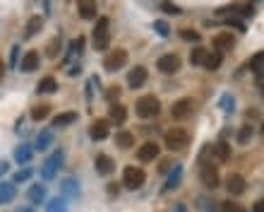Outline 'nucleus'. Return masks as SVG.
Returning <instances> with one entry per match:
<instances>
[{"label":"nucleus","instance_id":"obj_1","mask_svg":"<svg viewBox=\"0 0 264 212\" xmlns=\"http://www.w3.org/2000/svg\"><path fill=\"white\" fill-rule=\"evenodd\" d=\"M135 111H137L139 118H154L161 111V101L154 97V94H147V97H139L137 104H135Z\"/></svg>","mask_w":264,"mask_h":212},{"label":"nucleus","instance_id":"obj_2","mask_svg":"<svg viewBox=\"0 0 264 212\" xmlns=\"http://www.w3.org/2000/svg\"><path fill=\"white\" fill-rule=\"evenodd\" d=\"M144 181H147L144 169H139V166H125V169H123V186H125V188L137 191V188L144 186Z\"/></svg>","mask_w":264,"mask_h":212},{"label":"nucleus","instance_id":"obj_3","mask_svg":"<svg viewBox=\"0 0 264 212\" xmlns=\"http://www.w3.org/2000/svg\"><path fill=\"white\" fill-rule=\"evenodd\" d=\"M199 181L204 188H219L221 186V176H219V166L214 162H202V169H199Z\"/></svg>","mask_w":264,"mask_h":212},{"label":"nucleus","instance_id":"obj_4","mask_svg":"<svg viewBox=\"0 0 264 212\" xmlns=\"http://www.w3.org/2000/svg\"><path fill=\"white\" fill-rule=\"evenodd\" d=\"M166 147L171 152H178V150H185L187 142H190V133L185 131V128H171V131L166 133Z\"/></svg>","mask_w":264,"mask_h":212},{"label":"nucleus","instance_id":"obj_5","mask_svg":"<svg viewBox=\"0 0 264 212\" xmlns=\"http://www.w3.org/2000/svg\"><path fill=\"white\" fill-rule=\"evenodd\" d=\"M63 162H65V154H63L60 150H56L48 159L43 162V166H41V179H43V181L56 179V176H58V169L63 166Z\"/></svg>","mask_w":264,"mask_h":212},{"label":"nucleus","instance_id":"obj_6","mask_svg":"<svg viewBox=\"0 0 264 212\" xmlns=\"http://www.w3.org/2000/svg\"><path fill=\"white\" fill-rule=\"evenodd\" d=\"M195 99L192 97H185V99H178L173 101V106H171V116L178 118V121H183V118H190L192 113H195Z\"/></svg>","mask_w":264,"mask_h":212},{"label":"nucleus","instance_id":"obj_7","mask_svg":"<svg viewBox=\"0 0 264 212\" xmlns=\"http://www.w3.org/2000/svg\"><path fill=\"white\" fill-rule=\"evenodd\" d=\"M127 63V51L125 49H113L106 53V58H103V68L108 72H118L123 65Z\"/></svg>","mask_w":264,"mask_h":212},{"label":"nucleus","instance_id":"obj_8","mask_svg":"<svg viewBox=\"0 0 264 212\" xmlns=\"http://www.w3.org/2000/svg\"><path fill=\"white\" fill-rule=\"evenodd\" d=\"M111 22H108V17H101V20L96 22V27H94V46H96L98 51L106 49L108 41H111Z\"/></svg>","mask_w":264,"mask_h":212},{"label":"nucleus","instance_id":"obj_9","mask_svg":"<svg viewBox=\"0 0 264 212\" xmlns=\"http://www.w3.org/2000/svg\"><path fill=\"white\" fill-rule=\"evenodd\" d=\"M180 65H183V61H180V56L178 53H166V56H161L156 61V68L164 75H173V72L180 70Z\"/></svg>","mask_w":264,"mask_h":212},{"label":"nucleus","instance_id":"obj_10","mask_svg":"<svg viewBox=\"0 0 264 212\" xmlns=\"http://www.w3.org/2000/svg\"><path fill=\"white\" fill-rule=\"evenodd\" d=\"M108 135H111V123L108 118H96V121L91 123V128H89V138L91 140H106Z\"/></svg>","mask_w":264,"mask_h":212},{"label":"nucleus","instance_id":"obj_11","mask_svg":"<svg viewBox=\"0 0 264 212\" xmlns=\"http://www.w3.org/2000/svg\"><path fill=\"white\" fill-rule=\"evenodd\" d=\"M226 191L231 193V195H243L247 191V183L240 174H228L226 176Z\"/></svg>","mask_w":264,"mask_h":212},{"label":"nucleus","instance_id":"obj_12","mask_svg":"<svg viewBox=\"0 0 264 212\" xmlns=\"http://www.w3.org/2000/svg\"><path fill=\"white\" fill-rule=\"evenodd\" d=\"M149 72L144 65H137V68H132V70L127 72V84H130V90H139L144 82H147Z\"/></svg>","mask_w":264,"mask_h":212},{"label":"nucleus","instance_id":"obj_13","mask_svg":"<svg viewBox=\"0 0 264 212\" xmlns=\"http://www.w3.org/2000/svg\"><path fill=\"white\" fill-rule=\"evenodd\" d=\"M39 63H41L39 51H27L20 61V70L22 72H34V70H39Z\"/></svg>","mask_w":264,"mask_h":212},{"label":"nucleus","instance_id":"obj_14","mask_svg":"<svg viewBox=\"0 0 264 212\" xmlns=\"http://www.w3.org/2000/svg\"><path fill=\"white\" fill-rule=\"evenodd\" d=\"M235 46V36L231 31H221L214 36V51L216 53H224V51H231Z\"/></svg>","mask_w":264,"mask_h":212},{"label":"nucleus","instance_id":"obj_15","mask_svg":"<svg viewBox=\"0 0 264 212\" xmlns=\"http://www.w3.org/2000/svg\"><path fill=\"white\" fill-rule=\"evenodd\" d=\"M159 150H161V147H159L156 142H144L137 152V159L139 162H154L159 157Z\"/></svg>","mask_w":264,"mask_h":212},{"label":"nucleus","instance_id":"obj_16","mask_svg":"<svg viewBox=\"0 0 264 212\" xmlns=\"http://www.w3.org/2000/svg\"><path fill=\"white\" fill-rule=\"evenodd\" d=\"M127 121V109L123 104H111L108 109V123H116V125H123Z\"/></svg>","mask_w":264,"mask_h":212},{"label":"nucleus","instance_id":"obj_17","mask_svg":"<svg viewBox=\"0 0 264 212\" xmlns=\"http://www.w3.org/2000/svg\"><path fill=\"white\" fill-rule=\"evenodd\" d=\"M77 10L82 20H94L96 17V0H79L77 3Z\"/></svg>","mask_w":264,"mask_h":212},{"label":"nucleus","instance_id":"obj_18","mask_svg":"<svg viewBox=\"0 0 264 212\" xmlns=\"http://www.w3.org/2000/svg\"><path fill=\"white\" fill-rule=\"evenodd\" d=\"M96 172L101 176H111V174L116 172V162L108 157V154H98L96 157Z\"/></svg>","mask_w":264,"mask_h":212},{"label":"nucleus","instance_id":"obj_19","mask_svg":"<svg viewBox=\"0 0 264 212\" xmlns=\"http://www.w3.org/2000/svg\"><path fill=\"white\" fill-rule=\"evenodd\" d=\"M41 29H43V17H41V15H34V17H29L27 27H24V39H31V36H36Z\"/></svg>","mask_w":264,"mask_h":212},{"label":"nucleus","instance_id":"obj_20","mask_svg":"<svg viewBox=\"0 0 264 212\" xmlns=\"http://www.w3.org/2000/svg\"><path fill=\"white\" fill-rule=\"evenodd\" d=\"M180 179H183V166H180V164H173V169H171V174H168V179H166V186H164V193L173 191L178 183H180Z\"/></svg>","mask_w":264,"mask_h":212},{"label":"nucleus","instance_id":"obj_21","mask_svg":"<svg viewBox=\"0 0 264 212\" xmlns=\"http://www.w3.org/2000/svg\"><path fill=\"white\" fill-rule=\"evenodd\" d=\"M212 152H214V159H219V162H228L231 159V145L224 140L212 145Z\"/></svg>","mask_w":264,"mask_h":212},{"label":"nucleus","instance_id":"obj_22","mask_svg":"<svg viewBox=\"0 0 264 212\" xmlns=\"http://www.w3.org/2000/svg\"><path fill=\"white\" fill-rule=\"evenodd\" d=\"M77 118H79V116L75 111H65V113H60V116H56L50 125H53V128H68V125H72Z\"/></svg>","mask_w":264,"mask_h":212},{"label":"nucleus","instance_id":"obj_23","mask_svg":"<svg viewBox=\"0 0 264 212\" xmlns=\"http://www.w3.org/2000/svg\"><path fill=\"white\" fill-rule=\"evenodd\" d=\"M60 191H63V195H68V198H77L79 195V183L77 179H63V183H60Z\"/></svg>","mask_w":264,"mask_h":212},{"label":"nucleus","instance_id":"obj_24","mask_svg":"<svg viewBox=\"0 0 264 212\" xmlns=\"http://www.w3.org/2000/svg\"><path fill=\"white\" fill-rule=\"evenodd\" d=\"M31 157H34V147H31V145H20V147L15 150V162L17 164H29Z\"/></svg>","mask_w":264,"mask_h":212},{"label":"nucleus","instance_id":"obj_25","mask_svg":"<svg viewBox=\"0 0 264 212\" xmlns=\"http://www.w3.org/2000/svg\"><path fill=\"white\" fill-rule=\"evenodd\" d=\"M116 145L120 150H130V147H135V135L130 131H120L116 135Z\"/></svg>","mask_w":264,"mask_h":212},{"label":"nucleus","instance_id":"obj_26","mask_svg":"<svg viewBox=\"0 0 264 212\" xmlns=\"http://www.w3.org/2000/svg\"><path fill=\"white\" fill-rule=\"evenodd\" d=\"M36 92H39V94H53V92H58V80L50 77V75L43 77V80L36 84Z\"/></svg>","mask_w":264,"mask_h":212},{"label":"nucleus","instance_id":"obj_27","mask_svg":"<svg viewBox=\"0 0 264 212\" xmlns=\"http://www.w3.org/2000/svg\"><path fill=\"white\" fill-rule=\"evenodd\" d=\"M15 195H17V186H15V183L0 181V202H10V200H15Z\"/></svg>","mask_w":264,"mask_h":212},{"label":"nucleus","instance_id":"obj_28","mask_svg":"<svg viewBox=\"0 0 264 212\" xmlns=\"http://www.w3.org/2000/svg\"><path fill=\"white\" fill-rule=\"evenodd\" d=\"M27 198H29L31 202H36V205L43 202V198H46V186H43V183H34L29 191H27Z\"/></svg>","mask_w":264,"mask_h":212},{"label":"nucleus","instance_id":"obj_29","mask_svg":"<svg viewBox=\"0 0 264 212\" xmlns=\"http://www.w3.org/2000/svg\"><path fill=\"white\" fill-rule=\"evenodd\" d=\"M221 63H224V53H216V51H212V53H206L204 58V65L206 70H216V68H221Z\"/></svg>","mask_w":264,"mask_h":212},{"label":"nucleus","instance_id":"obj_30","mask_svg":"<svg viewBox=\"0 0 264 212\" xmlns=\"http://www.w3.org/2000/svg\"><path fill=\"white\" fill-rule=\"evenodd\" d=\"M50 145H53V133H50V131H43L39 138H36V142H34V150L43 152V150H48Z\"/></svg>","mask_w":264,"mask_h":212},{"label":"nucleus","instance_id":"obj_31","mask_svg":"<svg viewBox=\"0 0 264 212\" xmlns=\"http://www.w3.org/2000/svg\"><path fill=\"white\" fill-rule=\"evenodd\" d=\"M197 207L202 212H221V202L212 200V198H197Z\"/></svg>","mask_w":264,"mask_h":212},{"label":"nucleus","instance_id":"obj_32","mask_svg":"<svg viewBox=\"0 0 264 212\" xmlns=\"http://www.w3.org/2000/svg\"><path fill=\"white\" fill-rule=\"evenodd\" d=\"M60 51H63V39H60V36L50 39L48 46H46V56H48V58H58Z\"/></svg>","mask_w":264,"mask_h":212},{"label":"nucleus","instance_id":"obj_33","mask_svg":"<svg viewBox=\"0 0 264 212\" xmlns=\"http://www.w3.org/2000/svg\"><path fill=\"white\" fill-rule=\"evenodd\" d=\"M48 113H50L48 104H39V106H34V109H31V118H34V121H46V118H48Z\"/></svg>","mask_w":264,"mask_h":212},{"label":"nucleus","instance_id":"obj_34","mask_svg":"<svg viewBox=\"0 0 264 212\" xmlns=\"http://www.w3.org/2000/svg\"><path fill=\"white\" fill-rule=\"evenodd\" d=\"M46 212H68L65 198H50L48 205H46Z\"/></svg>","mask_w":264,"mask_h":212},{"label":"nucleus","instance_id":"obj_35","mask_svg":"<svg viewBox=\"0 0 264 212\" xmlns=\"http://www.w3.org/2000/svg\"><path fill=\"white\" fill-rule=\"evenodd\" d=\"M252 135H254V128H252V125H243V128L238 131V135H235V140H238V145H247Z\"/></svg>","mask_w":264,"mask_h":212},{"label":"nucleus","instance_id":"obj_36","mask_svg":"<svg viewBox=\"0 0 264 212\" xmlns=\"http://www.w3.org/2000/svg\"><path fill=\"white\" fill-rule=\"evenodd\" d=\"M206 53H209L206 49L197 46V49L190 53V63H192V65H202V63H204V58H206Z\"/></svg>","mask_w":264,"mask_h":212},{"label":"nucleus","instance_id":"obj_37","mask_svg":"<svg viewBox=\"0 0 264 212\" xmlns=\"http://www.w3.org/2000/svg\"><path fill=\"white\" fill-rule=\"evenodd\" d=\"M219 106L224 109V113H233L235 111V99L231 94H224L221 99H219Z\"/></svg>","mask_w":264,"mask_h":212},{"label":"nucleus","instance_id":"obj_38","mask_svg":"<svg viewBox=\"0 0 264 212\" xmlns=\"http://www.w3.org/2000/svg\"><path fill=\"white\" fill-rule=\"evenodd\" d=\"M262 61H264V53L262 51H257L252 56V61H250V68H252L254 75H262Z\"/></svg>","mask_w":264,"mask_h":212},{"label":"nucleus","instance_id":"obj_39","mask_svg":"<svg viewBox=\"0 0 264 212\" xmlns=\"http://www.w3.org/2000/svg\"><path fill=\"white\" fill-rule=\"evenodd\" d=\"M221 212H245V207L233 200H226V202H221Z\"/></svg>","mask_w":264,"mask_h":212},{"label":"nucleus","instance_id":"obj_40","mask_svg":"<svg viewBox=\"0 0 264 212\" xmlns=\"http://www.w3.org/2000/svg\"><path fill=\"white\" fill-rule=\"evenodd\" d=\"M161 10L168 12V15H183V10H180L178 5H173L171 0H164V3H161Z\"/></svg>","mask_w":264,"mask_h":212},{"label":"nucleus","instance_id":"obj_41","mask_svg":"<svg viewBox=\"0 0 264 212\" xmlns=\"http://www.w3.org/2000/svg\"><path fill=\"white\" fill-rule=\"evenodd\" d=\"M154 29H156V34H161V36H168V34H171V27H168L164 20H156V22H154Z\"/></svg>","mask_w":264,"mask_h":212},{"label":"nucleus","instance_id":"obj_42","mask_svg":"<svg viewBox=\"0 0 264 212\" xmlns=\"http://www.w3.org/2000/svg\"><path fill=\"white\" fill-rule=\"evenodd\" d=\"M226 27H231V29H238V31H245V24L238 17H228L226 20Z\"/></svg>","mask_w":264,"mask_h":212},{"label":"nucleus","instance_id":"obj_43","mask_svg":"<svg viewBox=\"0 0 264 212\" xmlns=\"http://www.w3.org/2000/svg\"><path fill=\"white\" fill-rule=\"evenodd\" d=\"M31 179V169H22V172L15 174V181L12 183H22V181H29Z\"/></svg>","mask_w":264,"mask_h":212},{"label":"nucleus","instance_id":"obj_44","mask_svg":"<svg viewBox=\"0 0 264 212\" xmlns=\"http://www.w3.org/2000/svg\"><path fill=\"white\" fill-rule=\"evenodd\" d=\"M180 36L185 41H199V31H195V29H183L180 31Z\"/></svg>","mask_w":264,"mask_h":212},{"label":"nucleus","instance_id":"obj_45","mask_svg":"<svg viewBox=\"0 0 264 212\" xmlns=\"http://www.w3.org/2000/svg\"><path fill=\"white\" fill-rule=\"evenodd\" d=\"M238 10H240V15H243V17H254V3L245 5V8H238Z\"/></svg>","mask_w":264,"mask_h":212},{"label":"nucleus","instance_id":"obj_46","mask_svg":"<svg viewBox=\"0 0 264 212\" xmlns=\"http://www.w3.org/2000/svg\"><path fill=\"white\" fill-rule=\"evenodd\" d=\"M118 94H120V87H111V90H108V99H111V101H113V104H116Z\"/></svg>","mask_w":264,"mask_h":212},{"label":"nucleus","instance_id":"obj_47","mask_svg":"<svg viewBox=\"0 0 264 212\" xmlns=\"http://www.w3.org/2000/svg\"><path fill=\"white\" fill-rule=\"evenodd\" d=\"M17 56H20V46H15V49H12V53H10V65H15V63H17Z\"/></svg>","mask_w":264,"mask_h":212},{"label":"nucleus","instance_id":"obj_48","mask_svg":"<svg viewBox=\"0 0 264 212\" xmlns=\"http://www.w3.org/2000/svg\"><path fill=\"white\" fill-rule=\"evenodd\" d=\"M8 172H10V164L5 162V159H0V176H5Z\"/></svg>","mask_w":264,"mask_h":212},{"label":"nucleus","instance_id":"obj_49","mask_svg":"<svg viewBox=\"0 0 264 212\" xmlns=\"http://www.w3.org/2000/svg\"><path fill=\"white\" fill-rule=\"evenodd\" d=\"M171 212H187V207L183 205V202H176V205H173V210H171Z\"/></svg>","mask_w":264,"mask_h":212},{"label":"nucleus","instance_id":"obj_50","mask_svg":"<svg viewBox=\"0 0 264 212\" xmlns=\"http://www.w3.org/2000/svg\"><path fill=\"white\" fill-rule=\"evenodd\" d=\"M252 212H264V202H262V200H257V202H254Z\"/></svg>","mask_w":264,"mask_h":212},{"label":"nucleus","instance_id":"obj_51","mask_svg":"<svg viewBox=\"0 0 264 212\" xmlns=\"http://www.w3.org/2000/svg\"><path fill=\"white\" fill-rule=\"evenodd\" d=\"M79 70H82V68H79V65H72V68H70V75H72V77H77V75H79Z\"/></svg>","mask_w":264,"mask_h":212},{"label":"nucleus","instance_id":"obj_52","mask_svg":"<svg viewBox=\"0 0 264 212\" xmlns=\"http://www.w3.org/2000/svg\"><path fill=\"white\" fill-rule=\"evenodd\" d=\"M3 77H5V63H3V58H0V82H3Z\"/></svg>","mask_w":264,"mask_h":212},{"label":"nucleus","instance_id":"obj_53","mask_svg":"<svg viewBox=\"0 0 264 212\" xmlns=\"http://www.w3.org/2000/svg\"><path fill=\"white\" fill-rule=\"evenodd\" d=\"M247 118H259V111H247Z\"/></svg>","mask_w":264,"mask_h":212},{"label":"nucleus","instance_id":"obj_54","mask_svg":"<svg viewBox=\"0 0 264 212\" xmlns=\"http://www.w3.org/2000/svg\"><path fill=\"white\" fill-rule=\"evenodd\" d=\"M20 212H36V210H34V207H22Z\"/></svg>","mask_w":264,"mask_h":212}]
</instances>
